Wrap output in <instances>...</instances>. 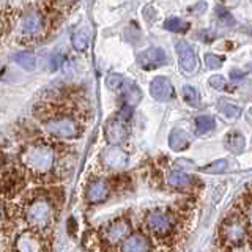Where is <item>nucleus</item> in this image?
I'll return each mask as SVG.
<instances>
[{"instance_id": "nucleus-27", "label": "nucleus", "mask_w": 252, "mask_h": 252, "mask_svg": "<svg viewBox=\"0 0 252 252\" xmlns=\"http://www.w3.org/2000/svg\"><path fill=\"white\" fill-rule=\"evenodd\" d=\"M219 110L222 112L225 117L228 118H236V117H240V107H236L233 104H228V102H224V101H220L219 102Z\"/></svg>"}, {"instance_id": "nucleus-25", "label": "nucleus", "mask_w": 252, "mask_h": 252, "mask_svg": "<svg viewBox=\"0 0 252 252\" xmlns=\"http://www.w3.org/2000/svg\"><path fill=\"white\" fill-rule=\"evenodd\" d=\"M228 167V162L225 159H218L215 162H211L208 165H205V167L200 169V172L203 173H211V175H215V173H222L225 172Z\"/></svg>"}, {"instance_id": "nucleus-6", "label": "nucleus", "mask_w": 252, "mask_h": 252, "mask_svg": "<svg viewBox=\"0 0 252 252\" xmlns=\"http://www.w3.org/2000/svg\"><path fill=\"white\" fill-rule=\"evenodd\" d=\"M175 220L170 213L164 210H153L145 216V227L156 236H165L173 230Z\"/></svg>"}, {"instance_id": "nucleus-24", "label": "nucleus", "mask_w": 252, "mask_h": 252, "mask_svg": "<svg viewBox=\"0 0 252 252\" xmlns=\"http://www.w3.org/2000/svg\"><path fill=\"white\" fill-rule=\"evenodd\" d=\"M183 98L185 101L188 102L189 106H192V107H197L199 106V102H200V98H199V93H197V90L194 89V87L191 85H185L183 87Z\"/></svg>"}, {"instance_id": "nucleus-34", "label": "nucleus", "mask_w": 252, "mask_h": 252, "mask_svg": "<svg viewBox=\"0 0 252 252\" xmlns=\"http://www.w3.org/2000/svg\"><path fill=\"white\" fill-rule=\"evenodd\" d=\"M0 216H2V205H0Z\"/></svg>"}, {"instance_id": "nucleus-10", "label": "nucleus", "mask_w": 252, "mask_h": 252, "mask_svg": "<svg viewBox=\"0 0 252 252\" xmlns=\"http://www.w3.org/2000/svg\"><path fill=\"white\" fill-rule=\"evenodd\" d=\"M46 27V19L41 11L27 10L21 16L19 29L24 35H39Z\"/></svg>"}, {"instance_id": "nucleus-20", "label": "nucleus", "mask_w": 252, "mask_h": 252, "mask_svg": "<svg viewBox=\"0 0 252 252\" xmlns=\"http://www.w3.org/2000/svg\"><path fill=\"white\" fill-rule=\"evenodd\" d=\"M244 137H243V134L240 132H230V134H227V137H225V147L228 152H232L235 155H240L243 150H244Z\"/></svg>"}, {"instance_id": "nucleus-28", "label": "nucleus", "mask_w": 252, "mask_h": 252, "mask_svg": "<svg viewBox=\"0 0 252 252\" xmlns=\"http://www.w3.org/2000/svg\"><path fill=\"white\" fill-rule=\"evenodd\" d=\"M216 18L219 19V22L222 24V26H235L233 16L228 13L227 10H224L222 6H218L216 8Z\"/></svg>"}, {"instance_id": "nucleus-8", "label": "nucleus", "mask_w": 252, "mask_h": 252, "mask_svg": "<svg viewBox=\"0 0 252 252\" xmlns=\"http://www.w3.org/2000/svg\"><path fill=\"white\" fill-rule=\"evenodd\" d=\"M110 195V183L106 178H93L85 188V200L89 205L104 203Z\"/></svg>"}, {"instance_id": "nucleus-18", "label": "nucleus", "mask_w": 252, "mask_h": 252, "mask_svg": "<svg viewBox=\"0 0 252 252\" xmlns=\"http://www.w3.org/2000/svg\"><path fill=\"white\" fill-rule=\"evenodd\" d=\"M122 98H123V104H128V106H136L137 102L142 98V92L140 89L132 82H123L122 85Z\"/></svg>"}, {"instance_id": "nucleus-31", "label": "nucleus", "mask_w": 252, "mask_h": 252, "mask_svg": "<svg viewBox=\"0 0 252 252\" xmlns=\"http://www.w3.org/2000/svg\"><path fill=\"white\" fill-rule=\"evenodd\" d=\"M62 63H63V57H62V55H54L52 60H51V69L52 71H57L62 66Z\"/></svg>"}, {"instance_id": "nucleus-16", "label": "nucleus", "mask_w": 252, "mask_h": 252, "mask_svg": "<svg viewBox=\"0 0 252 252\" xmlns=\"http://www.w3.org/2000/svg\"><path fill=\"white\" fill-rule=\"evenodd\" d=\"M90 38H92V32H90V27L82 24V26H79L74 32L73 35H71V44L76 51L82 52V51H87L90 46Z\"/></svg>"}, {"instance_id": "nucleus-30", "label": "nucleus", "mask_w": 252, "mask_h": 252, "mask_svg": "<svg viewBox=\"0 0 252 252\" xmlns=\"http://www.w3.org/2000/svg\"><path fill=\"white\" fill-rule=\"evenodd\" d=\"M210 85L213 87V89H216V90H222L224 89V85H225V79L220 76V74H216V76H211L210 77Z\"/></svg>"}, {"instance_id": "nucleus-2", "label": "nucleus", "mask_w": 252, "mask_h": 252, "mask_svg": "<svg viewBox=\"0 0 252 252\" xmlns=\"http://www.w3.org/2000/svg\"><path fill=\"white\" fill-rule=\"evenodd\" d=\"M21 162L33 175H47L55 164V152L47 144H32L21 153Z\"/></svg>"}, {"instance_id": "nucleus-29", "label": "nucleus", "mask_w": 252, "mask_h": 252, "mask_svg": "<svg viewBox=\"0 0 252 252\" xmlns=\"http://www.w3.org/2000/svg\"><path fill=\"white\" fill-rule=\"evenodd\" d=\"M224 59L222 57H218L215 54H207L205 55V65H207L210 69H219L222 66Z\"/></svg>"}, {"instance_id": "nucleus-11", "label": "nucleus", "mask_w": 252, "mask_h": 252, "mask_svg": "<svg viewBox=\"0 0 252 252\" xmlns=\"http://www.w3.org/2000/svg\"><path fill=\"white\" fill-rule=\"evenodd\" d=\"M14 249L16 252H43L44 246L41 238L33 230H26L16 238Z\"/></svg>"}, {"instance_id": "nucleus-1", "label": "nucleus", "mask_w": 252, "mask_h": 252, "mask_svg": "<svg viewBox=\"0 0 252 252\" xmlns=\"http://www.w3.org/2000/svg\"><path fill=\"white\" fill-rule=\"evenodd\" d=\"M46 110L43 115V129L47 136L55 139H76L82 132V123L77 120L74 114L68 112L65 109L51 107L52 110Z\"/></svg>"}, {"instance_id": "nucleus-3", "label": "nucleus", "mask_w": 252, "mask_h": 252, "mask_svg": "<svg viewBox=\"0 0 252 252\" xmlns=\"http://www.w3.org/2000/svg\"><path fill=\"white\" fill-rule=\"evenodd\" d=\"M24 218H26L27 224L35 228V230H44L51 224L54 219V210H52V203L49 199H39L32 200L24 211Z\"/></svg>"}, {"instance_id": "nucleus-21", "label": "nucleus", "mask_w": 252, "mask_h": 252, "mask_svg": "<svg viewBox=\"0 0 252 252\" xmlns=\"http://www.w3.org/2000/svg\"><path fill=\"white\" fill-rule=\"evenodd\" d=\"M13 59H14V62L18 63L21 68L27 69V71L35 69V66H36V57H35V54H32L29 51H22V52L14 54Z\"/></svg>"}, {"instance_id": "nucleus-32", "label": "nucleus", "mask_w": 252, "mask_h": 252, "mask_svg": "<svg viewBox=\"0 0 252 252\" xmlns=\"http://www.w3.org/2000/svg\"><path fill=\"white\" fill-rule=\"evenodd\" d=\"M77 2V0H55V3H57V8L60 10V8H68L71 5H74Z\"/></svg>"}, {"instance_id": "nucleus-7", "label": "nucleus", "mask_w": 252, "mask_h": 252, "mask_svg": "<svg viewBox=\"0 0 252 252\" xmlns=\"http://www.w3.org/2000/svg\"><path fill=\"white\" fill-rule=\"evenodd\" d=\"M128 120H125L118 114L110 117L104 125V136L109 145H120L128 137Z\"/></svg>"}, {"instance_id": "nucleus-26", "label": "nucleus", "mask_w": 252, "mask_h": 252, "mask_svg": "<svg viewBox=\"0 0 252 252\" xmlns=\"http://www.w3.org/2000/svg\"><path fill=\"white\" fill-rule=\"evenodd\" d=\"M123 82H125V79L120 74H117V73H110V74L106 76V85H107L109 90H114V92L120 90Z\"/></svg>"}, {"instance_id": "nucleus-22", "label": "nucleus", "mask_w": 252, "mask_h": 252, "mask_svg": "<svg viewBox=\"0 0 252 252\" xmlns=\"http://www.w3.org/2000/svg\"><path fill=\"white\" fill-rule=\"evenodd\" d=\"M215 126H216L215 118L210 115H200L195 118V132L199 134V136H203V134L213 131Z\"/></svg>"}, {"instance_id": "nucleus-33", "label": "nucleus", "mask_w": 252, "mask_h": 252, "mask_svg": "<svg viewBox=\"0 0 252 252\" xmlns=\"http://www.w3.org/2000/svg\"><path fill=\"white\" fill-rule=\"evenodd\" d=\"M244 76H246V73H244V71H240V69H233L230 73L232 81H240V79H243Z\"/></svg>"}, {"instance_id": "nucleus-9", "label": "nucleus", "mask_w": 252, "mask_h": 252, "mask_svg": "<svg viewBox=\"0 0 252 252\" xmlns=\"http://www.w3.org/2000/svg\"><path fill=\"white\" fill-rule=\"evenodd\" d=\"M99 162L104 165L106 169L120 170L128 164V153L118 145H109L101 152Z\"/></svg>"}, {"instance_id": "nucleus-15", "label": "nucleus", "mask_w": 252, "mask_h": 252, "mask_svg": "<svg viewBox=\"0 0 252 252\" xmlns=\"http://www.w3.org/2000/svg\"><path fill=\"white\" fill-rule=\"evenodd\" d=\"M165 62H167V55L161 47H152V49H147L137 55V63L145 69L161 66Z\"/></svg>"}, {"instance_id": "nucleus-19", "label": "nucleus", "mask_w": 252, "mask_h": 252, "mask_svg": "<svg viewBox=\"0 0 252 252\" xmlns=\"http://www.w3.org/2000/svg\"><path fill=\"white\" fill-rule=\"evenodd\" d=\"M167 183L172 188H188L192 183V177L183 170H172L167 175Z\"/></svg>"}, {"instance_id": "nucleus-13", "label": "nucleus", "mask_w": 252, "mask_h": 252, "mask_svg": "<svg viewBox=\"0 0 252 252\" xmlns=\"http://www.w3.org/2000/svg\"><path fill=\"white\" fill-rule=\"evenodd\" d=\"M150 251H152V243H150L147 235L140 232L129 233L120 243V252H150Z\"/></svg>"}, {"instance_id": "nucleus-17", "label": "nucleus", "mask_w": 252, "mask_h": 252, "mask_svg": "<svg viewBox=\"0 0 252 252\" xmlns=\"http://www.w3.org/2000/svg\"><path fill=\"white\" fill-rule=\"evenodd\" d=\"M191 145V137L183 129H173L169 136V147L173 152H183Z\"/></svg>"}, {"instance_id": "nucleus-5", "label": "nucleus", "mask_w": 252, "mask_h": 252, "mask_svg": "<svg viewBox=\"0 0 252 252\" xmlns=\"http://www.w3.org/2000/svg\"><path fill=\"white\" fill-rule=\"evenodd\" d=\"M131 233V224L126 218H117L101 228V238L109 246L120 244Z\"/></svg>"}, {"instance_id": "nucleus-14", "label": "nucleus", "mask_w": 252, "mask_h": 252, "mask_svg": "<svg viewBox=\"0 0 252 252\" xmlns=\"http://www.w3.org/2000/svg\"><path fill=\"white\" fill-rule=\"evenodd\" d=\"M150 94L156 99V101H161L165 102L172 99L173 96V87L170 84V81L167 77L164 76H156L152 82H150Z\"/></svg>"}, {"instance_id": "nucleus-23", "label": "nucleus", "mask_w": 252, "mask_h": 252, "mask_svg": "<svg viewBox=\"0 0 252 252\" xmlns=\"http://www.w3.org/2000/svg\"><path fill=\"white\" fill-rule=\"evenodd\" d=\"M162 27L169 32H173V33H185V32L189 29V24L180 18H169L164 22Z\"/></svg>"}, {"instance_id": "nucleus-12", "label": "nucleus", "mask_w": 252, "mask_h": 252, "mask_svg": "<svg viewBox=\"0 0 252 252\" xmlns=\"http://www.w3.org/2000/svg\"><path fill=\"white\" fill-rule=\"evenodd\" d=\"M175 49L178 54V62H180V66L183 71H186L188 74H191L195 71L197 68V57H195V52L191 47L188 41L185 39H180L175 44Z\"/></svg>"}, {"instance_id": "nucleus-4", "label": "nucleus", "mask_w": 252, "mask_h": 252, "mask_svg": "<svg viewBox=\"0 0 252 252\" xmlns=\"http://www.w3.org/2000/svg\"><path fill=\"white\" fill-rule=\"evenodd\" d=\"M249 233L248 220L244 219L243 215H232L224 219V222L220 224L219 235L228 246H238L243 241H246Z\"/></svg>"}]
</instances>
